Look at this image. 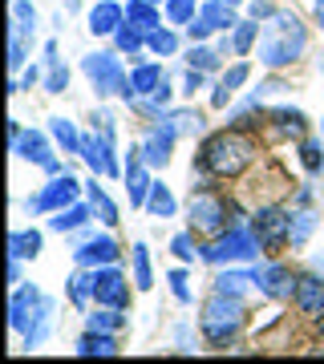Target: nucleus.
<instances>
[{
  "mask_svg": "<svg viewBox=\"0 0 324 364\" xmlns=\"http://www.w3.org/2000/svg\"><path fill=\"white\" fill-rule=\"evenodd\" d=\"M194 90H203V69H191L187 73V93H194Z\"/></svg>",
  "mask_w": 324,
  "mask_h": 364,
  "instance_id": "50",
  "label": "nucleus"
},
{
  "mask_svg": "<svg viewBox=\"0 0 324 364\" xmlns=\"http://www.w3.org/2000/svg\"><path fill=\"white\" fill-rule=\"evenodd\" d=\"M162 122H167L174 134H199L203 130V117L194 114V109H174V114H167Z\"/></svg>",
  "mask_w": 324,
  "mask_h": 364,
  "instance_id": "31",
  "label": "nucleus"
},
{
  "mask_svg": "<svg viewBox=\"0 0 324 364\" xmlns=\"http://www.w3.org/2000/svg\"><path fill=\"white\" fill-rule=\"evenodd\" d=\"M93 299L102 308H126L130 304V284L114 263L110 267H93Z\"/></svg>",
  "mask_w": 324,
  "mask_h": 364,
  "instance_id": "8",
  "label": "nucleus"
},
{
  "mask_svg": "<svg viewBox=\"0 0 324 364\" xmlns=\"http://www.w3.org/2000/svg\"><path fill=\"white\" fill-rule=\"evenodd\" d=\"M191 227L199 235H219L223 223H227V203H223L219 195H211V191H199V195H191Z\"/></svg>",
  "mask_w": 324,
  "mask_h": 364,
  "instance_id": "6",
  "label": "nucleus"
},
{
  "mask_svg": "<svg viewBox=\"0 0 324 364\" xmlns=\"http://www.w3.org/2000/svg\"><path fill=\"white\" fill-rule=\"evenodd\" d=\"M90 296H93V272L90 275H85V272L69 275V299H73L78 308H85V304H90Z\"/></svg>",
  "mask_w": 324,
  "mask_h": 364,
  "instance_id": "36",
  "label": "nucleus"
},
{
  "mask_svg": "<svg viewBox=\"0 0 324 364\" xmlns=\"http://www.w3.org/2000/svg\"><path fill=\"white\" fill-rule=\"evenodd\" d=\"M41 231H13L9 235V255H16V259H37L41 251Z\"/></svg>",
  "mask_w": 324,
  "mask_h": 364,
  "instance_id": "23",
  "label": "nucleus"
},
{
  "mask_svg": "<svg viewBox=\"0 0 324 364\" xmlns=\"http://www.w3.org/2000/svg\"><path fill=\"white\" fill-rule=\"evenodd\" d=\"M320 340H324V316H320Z\"/></svg>",
  "mask_w": 324,
  "mask_h": 364,
  "instance_id": "55",
  "label": "nucleus"
},
{
  "mask_svg": "<svg viewBox=\"0 0 324 364\" xmlns=\"http://www.w3.org/2000/svg\"><path fill=\"white\" fill-rule=\"evenodd\" d=\"M126 21H130V25H138L142 33H155V28H158V13H155V4H150V0H130V4H126Z\"/></svg>",
  "mask_w": 324,
  "mask_h": 364,
  "instance_id": "26",
  "label": "nucleus"
},
{
  "mask_svg": "<svg viewBox=\"0 0 324 364\" xmlns=\"http://www.w3.org/2000/svg\"><path fill=\"white\" fill-rule=\"evenodd\" d=\"M73 352L78 356H117V340H114V332H90L85 328V336L73 344Z\"/></svg>",
  "mask_w": 324,
  "mask_h": 364,
  "instance_id": "22",
  "label": "nucleus"
},
{
  "mask_svg": "<svg viewBox=\"0 0 324 364\" xmlns=\"http://www.w3.org/2000/svg\"><path fill=\"white\" fill-rule=\"evenodd\" d=\"M239 328H244V299L227 296V291H215L203 304V336L211 344H227Z\"/></svg>",
  "mask_w": 324,
  "mask_h": 364,
  "instance_id": "3",
  "label": "nucleus"
},
{
  "mask_svg": "<svg viewBox=\"0 0 324 364\" xmlns=\"http://www.w3.org/2000/svg\"><path fill=\"white\" fill-rule=\"evenodd\" d=\"M300 154H304V166L308 170H320V142H304Z\"/></svg>",
  "mask_w": 324,
  "mask_h": 364,
  "instance_id": "47",
  "label": "nucleus"
},
{
  "mask_svg": "<svg viewBox=\"0 0 324 364\" xmlns=\"http://www.w3.org/2000/svg\"><path fill=\"white\" fill-rule=\"evenodd\" d=\"M117 243L114 239H85L78 251H73V259H78V267H110V263H117Z\"/></svg>",
  "mask_w": 324,
  "mask_h": 364,
  "instance_id": "15",
  "label": "nucleus"
},
{
  "mask_svg": "<svg viewBox=\"0 0 324 364\" xmlns=\"http://www.w3.org/2000/svg\"><path fill=\"white\" fill-rule=\"evenodd\" d=\"M93 215V207H81V203H73V207H65L57 210V219H49L53 231H78V227H85Z\"/></svg>",
  "mask_w": 324,
  "mask_h": 364,
  "instance_id": "25",
  "label": "nucleus"
},
{
  "mask_svg": "<svg viewBox=\"0 0 324 364\" xmlns=\"http://www.w3.org/2000/svg\"><path fill=\"white\" fill-rule=\"evenodd\" d=\"M187 33H191V41H203V37H211V28L203 25V21H199V16H194L191 25H187Z\"/></svg>",
  "mask_w": 324,
  "mask_h": 364,
  "instance_id": "49",
  "label": "nucleus"
},
{
  "mask_svg": "<svg viewBox=\"0 0 324 364\" xmlns=\"http://www.w3.org/2000/svg\"><path fill=\"white\" fill-rule=\"evenodd\" d=\"M312 231H316V215H312V210H296V215H292V243L300 247Z\"/></svg>",
  "mask_w": 324,
  "mask_h": 364,
  "instance_id": "40",
  "label": "nucleus"
},
{
  "mask_svg": "<svg viewBox=\"0 0 324 364\" xmlns=\"http://www.w3.org/2000/svg\"><path fill=\"white\" fill-rule=\"evenodd\" d=\"M122 25H126V9L114 4V0H102V4L90 9V33L93 37H114Z\"/></svg>",
  "mask_w": 324,
  "mask_h": 364,
  "instance_id": "16",
  "label": "nucleus"
},
{
  "mask_svg": "<svg viewBox=\"0 0 324 364\" xmlns=\"http://www.w3.org/2000/svg\"><path fill=\"white\" fill-rule=\"evenodd\" d=\"M170 251H174V255H179L182 263H191V259H194V239H191L187 231L174 235V239H170Z\"/></svg>",
  "mask_w": 324,
  "mask_h": 364,
  "instance_id": "44",
  "label": "nucleus"
},
{
  "mask_svg": "<svg viewBox=\"0 0 324 364\" xmlns=\"http://www.w3.org/2000/svg\"><path fill=\"white\" fill-rule=\"evenodd\" d=\"M296 308L304 316H324V279L320 275H304L296 284Z\"/></svg>",
  "mask_w": 324,
  "mask_h": 364,
  "instance_id": "17",
  "label": "nucleus"
},
{
  "mask_svg": "<svg viewBox=\"0 0 324 364\" xmlns=\"http://www.w3.org/2000/svg\"><path fill=\"white\" fill-rule=\"evenodd\" d=\"M16 279H21V259L9 255V284H16Z\"/></svg>",
  "mask_w": 324,
  "mask_h": 364,
  "instance_id": "51",
  "label": "nucleus"
},
{
  "mask_svg": "<svg viewBox=\"0 0 324 364\" xmlns=\"http://www.w3.org/2000/svg\"><path fill=\"white\" fill-rule=\"evenodd\" d=\"M150 166L142 162V154L130 158V170H126V191H130V207H146V198H150Z\"/></svg>",
  "mask_w": 324,
  "mask_h": 364,
  "instance_id": "18",
  "label": "nucleus"
},
{
  "mask_svg": "<svg viewBox=\"0 0 324 364\" xmlns=\"http://www.w3.org/2000/svg\"><path fill=\"white\" fill-rule=\"evenodd\" d=\"M65 85H69V69H65L61 61H49V81H45V90H49V93H65Z\"/></svg>",
  "mask_w": 324,
  "mask_h": 364,
  "instance_id": "43",
  "label": "nucleus"
},
{
  "mask_svg": "<svg viewBox=\"0 0 324 364\" xmlns=\"http://www.w3.org/2000/svg\"><path fill=\"white\" fill-rule=\"evenodd\" d=\"M41 304H45V296H41V287H33V284L16 287L13 304H9V324H13V332H25V328L33 324V316L41 312Z\"/></svg>",
  "mask_w": 324,
  "mask_h": 364,
  "instance_id": "13",
  "label": "nucleus"
},
{
  "mask_svg": "<svg viewBox=\"0 0 324 364\" xmlns=\"http://www.w3.org/2000/svg\"><path fill=\"white\" fill-rule=\"evenodd\" d=\"M146 210H150L155 219H170V215L179 210V203H174V195H170L162 182H155V186H150V198H146Z\"/></svg>",
  "mask_w": 324,
  "mask_h": 364,
  "instance_id": "27",
  "label": "nucleus"
},
{
  "mask_svg": "<svg viewBox=\"0 0 324 364\" xmlns=\"http://www.w3.org/2000/svg\"><path fill=\"white\" fill-rule=\"evenodd\" d=\"M272 117L280 122L284 134H304V114H300V109H276Z\"/></svg>",
  "mask_w": 324,
  "mask_h": 364,
  "instance_id": "42",
  "label": "nucleus"
},
{
  "mask_svg": "<svg viewBox=\"0 0 324 364\" xmlns=\"http://www.w3.org/2000/svg\"><path fill=\"white\" fill-rule=\"evenodd\" d=\"M174 138H179V134L170 130L167 122H162V126H155V130L146 134L142 150H138L146 166H150V170H155V166H167V162H170V150H174Z\"/></svg>",
  "mask_w": 324,
  "mask_h": 364,
  "instance_id": "14",
  "label": "nucleus"
},
{
  "mask_svg": "<svg viewBox=\"0 0 324 364\" xmlns=\"http://www.w3.org/2000/svg\"><path fill=\"white\" fill-rule=\"evenodd\" d=\"M85 77H90V85L102 97H110V93H122L126 97L130 93V81L126 73H122V61H117V53H93V57H85Z\"/></svg>",
  "mask_w": 324,
  "mask_h": 364,
  "instance_id": "5",
  "label": "nucleus"
},
{
  "mask_svg": "<svg viewBox=\"0 0 324 364\" xmlns=\"http://www.w3.org/2000/svg\"><path fill=\"white\" fill-rule=\"evenodd\" d=\"M53 138L65 146V154H81V134H78V126L69 122V117H53Z\"/></svg>",
  "mask_w": 324,
  "mask_h": 364,
  "instance_id": "29",
  "label": "nucleus"
},
{
  "mask_svg": "<svg viewBox=\"0 0 324 364\" xmlns=\"http://www.w3.org/2000/svg\"><path fill=\"white\" fill-rule=\"evenodd\" d=\"M296 275L288 272L284 263H268V267H256V287L263 291L268 299H288L296 296Z\"/></svg>",
  "mask_w": 324,
  "mask_h": 364,
  "instance_id": "12",
  "label": "nucleus"
},
{
  "mask_svg": "<svg viewBox=\"0 0 324 364\" xmlns=\"http://www.w3.org/2000/svg\"><path fill=\"white\" fill-rule=\"evenodd\" d=\"M256 33H259L256 21H239V25H235V37H231V49L239 53V57H244V53L251 49V45H256Z\"/></svg>",
  "mask_w": 324,
  "mask_h": 364,
  "instance_id": "39",
  "label": "nucleus"
},
{
  "mask_svg": "<svg viewBox=\"0 0 324 364\" xmlns=\"http://www.w3.org/2000/svg\"><path fill=\"white\" fill-rule=\"evenodd\" d=\"M312 13H316V25L324 28V0H312Z\"/></svg>",
  "mask_w": 324,
  "mask_h": 364,
  "instance_id": "52",
  "label": "nucleus"
},
{
  "mask_svg": "<svg viewBox=\"0 0 324 364\" xmlns=\"http://www.w3.org/2000/svg\"><path fill=\"white\" fill-rule=\"evenodd\" d=\"M150 4H167V0H150Z\"/></svg>",
  "mask_w": 324,
  "mask_h": 364,
  "instance_id": "56",
  "label": "nucleus"
},
{
  "mask_svg": "<svg viewBox=\"0 0 324 364\" xmlns=\"http://www.w3.org/2000/svg\"><path fill=\"white\" fill-rule=\"evenodd\" d=\"M247 77H251V65H247V61H239V65H231V69H227V73L219 77V85H215V93H211V105H215V109H223V105L231 102V97H235V90H239V85H244Z\"/></svg>",
  "mask_w": 324,
  "mask_h": 364,
  "instance_id": "19",
  "label": "nucleus"
},
{
  "mask_svg": "<svg viewBox=\"0 0 324 364\" xmlns=\"http://www.w3.org/2000/svg\"><path fill=\"white\" fill-rule=\"evenodd\" d=\"M251 231H256V239L263 243V251L280 247V243H292V215L280 210V207H263V210H256Z\"/></svg>",
  "mask_w": 324,
  "mask_h": 364,
  "instance_id": "7",
  "label": "nucleus"
},
{
  "mask_svg": "<svg viewBox=\"0 0 324 364\" xmlns=\"http://www.w3.org/2000/svg\"><path fill=\"white\" fill-rule=\"evenodd\" d=\"M134 284L142 287V291L155 284V275H150V251H146V243H134Z\"/></svg>",
  "mask_w": 324,
  "mask_h": 364,
  "instance_id": "34",
  "label": "nucleus"
},
{
  "mask_svg": "<svg viewBox=\"0 0 324 364\" xmlns=\"http://www.w3.org/2000/svg\"><path fill=\"white\" fill-rule=\"evenodd\" d=\"M81 0H65V9H69V13H73V9H78Z\"/></svg>",
  "mask_w": 324,
  "mask_h": 364,
  "instance_id": "53",
  "label": "nucleus"
},
{
  "mask_svg": "<svg viewBox=\"0 0 324 364\" xmlns=\"http://www.w3.org/2000/svg\"><path fill=\"white\" fill-rule=\"evenodd\" d=\"M251 158H256V142L251 138H244L239 130H223L215 138H207L199 162H203V170L219 174V178H235V174H244L251 166Z\"/></svg>",
  "mask_w": 324,
  "mask_h": 364,
  "instance_id": "2",
  "label": "nucleus"
},
{
  "mask_svg": "<svg viewBox=\"0 0 324 364\" xmlns=\"http://www.w3.org/2000/svg\"><path fill=\"white\" fill-rule=\"evenodd\" d=\"M78 195H81V182L78 178H69V174H53V182L41 191L37 198H33V203H28V207H33V210H53V215H57V210L73 207Z\"/></svg>",
  "mask_w": 324,
  "mask_h": 364,
  "instance_id": "9",
  "label": "nucleus"
},
{
  "mask_svg": "<svg viewBox=\"0 0 324 364\" xmlns=\"http://www.w3.org/2000/svg\"><path fill=\"white\" fill-rule=\"evenodd\" d=\"M219 57H223L219 49H207V45H194L187 61H191V69H203V73H211V69H219Z\"/></svg>",
  "mask_w": 324,
  "mask_h": 364,
  "instance_id": "38",
  "label": "nucleus"
},
{
  "mask_svg": "<svg viewBox=\"0 0 324 364\" xmlns=\"http://www.w3.org/2000/svg\"><path fill=\"white\" fill-rule=\"evenodd\" d=\"M146 49L158 53V57H170V53L179 49V37L170 28H155V33H146Z\"/></svg>",
  "mask_w": 324,
  "mask_h": 364,
  "instance_id": "35",
  "label": "nucleus"
},
{
  "mask_svg": "<svg viewBox=\"0 0 324 364\" xmlns=\"http://www.w3.org/2000/svg\"><path fill=\"white\" fill-rule=\"evenodd\" d=\"M170 25H191L194 21V0H167Z\"/></svg>",
  "mask_w": 324,
  "mask_h": 364,
  "instance_id": "41",
  "label": "nucleus"
},
{
  "mask_svg": "<svg viewBox=\"0 0 324 364\" xmlns=\"http://www.w3.org/2000/svg\"><path fill=\"white\" fill-rule=\"evenodd\" d=\"M90 207H93V215H98V223H105V227H114L117 223V207H114V198L105 195L98 182H90Z\"/></svg>",
  "mask_w": 324,
  "mask_h": 364,
  "instance_id": "28",
  "label": "nucleus"
},
{
  "mask_svg": "<svg viewBox=\"0 0 324 364\" xmlns=\"http://www.w3.org/2000/svg\"><path fill=\"white\" fill-rule=\"evenodd\" d=\"M170 287H174V299H179V304H191V287H187V272H170Z\"/></svg>",
  "mask_w": 324,
  "mask_h": 364,
  "instance_id": "46",
  "label": "nucleus"
},
{
  "mask_svg": "<svg viewBox=\"0 0 324 364\" xmlns=\"http://www.w3.org/2000/svg\"><path fill=\"white\" fill-rule=\"evenodd\" d=\"M81 158H85V166L98 174V178H114L117 174V158L114 150H110V138H98V134H85L81 138Z\"/></svg>",
  "mask_w": 324,
  "mask_h": 364,
  "instance_id": "11",
  "label": "nucleus"
},
{
  "mask_svg": "<svg viewBox=\"0 0 324 364\" xmlns=\"http://www.w3.org/2000/svg\"><path fill=\"white\" fill-rule=\"evenodd\" d=\"M25 65V33H13L9 41V69H21Z\"/></svg>",
  "mask_w": 324,
  "mask_h": 364,
  "instance_id": "45",
  "label": "nucleus"
},
{
  "mask_svg": "<svg viewBox=\"0 0 324 364\" xmlns=\"http://www.w3.org/2000/svg\"><path fill=\"white\" fill-rule=\"evenodd\" d=\"M304 45H308V33H304V25L292 13L268 16V25L259 33V65H268V69L292 65L304 53Z\"/></svg>",
  "mask_w": 324,
  "mask_h": 364,
  "instance_id": "1",
  "label": "nucleus"
},
{
  "mask_svg": "<svg viewBox=\"0 0 324 364\" xmlns=\"http://www.w3.org/2000/svg\"><path fill=\"white\" fill-rule=\"evenodd\" d=\"M85 328L90 332H117V328H126V316H122V308H102L85 320Z\"/></svg>",
  "mask_w": 324,
  "mask_h": 364,
  "instance_id": "30",
  "label": "nucleus"
},
{
  "mask_svg": "<svg viewBox=\"0 0 324 364\" xmlns=\"http://www.w3.org/2000/svg\"><path fill=\"white\" fill-rule=\"evenodd\" d=\"M247 13H251V21H268V16H276V9L268 4V0H251Z\"/></svg>",
  "mask_w": 324,
  "mask_h": 364,
  "instance_id": "48",
  "label": "nucleus"
},
{
  "mask_svg": "<svg viewBox=\"0 0 324 364\" xmlns=\"http://www.w3.org/2000/svg\"><path fill=\"white\" fill-rule=\"evenodd\" d=\"M227 4H231V9H239V4H247V0H227Z\"/></svg>",
  "mask_w": 324,
  "mask_h": 364,
  "instance_id": "54",
  "label": "nucleus"
},
{
  "mask_svg": "<svg viewBox=\"0 0 324 364\" xmlns=\"http://www.w3.org/2000/svg\"><path fill=\"white\" fill-rule=\"evenodd\" d=\"M37 28V9L28 0H16L13 4V33H33Z\"/></svg>",
  "mask_w": 324,
  "mask_h": 364,
  "instance_id": "37",
  "label": "nucleus"
},
{
  "mask_svg": "<svg viewBox=\"0 0 324 364\" xmlns=\"http://www.w3.org/2000/svg\"><path fill=\"white\" fill-rule=\"evenodd\" d=\"M114 45H117V53H138L146 45V33L138 25H130V21H126V25L114 33Z\"/></svg>",
  "mask_w": 324,
  "mask_h": 364,
  "instance_id": "32",
  "label": "nucleus"
},
{
  "mask_svg": "<svg viewBox=\"0 0 324 364\" xmlns=\"http://www.w3.org/2000/svg\"><path fill=\"white\" fill-rule=\"evenodd\" d=\"M167 81V73H162V65H138L134 73H130V97H150V93H158V85Z\"/></svg>",
  "mask_w": 324,
  "mask_h": 364,
  "instance_id": "20",
  "label": "nucleus"
},
{
  "mask_svg": "<svg viewBox=\"0 0 324 364\" xmlns=\"http://www.w3.org/2000/svg\"><path fill=\"white\" fill-rule=\"evenodd\" d=\"M49 324H53V299H45V304H41V312L33 316V324L21 332V336H25V348H37L41 340L49 336Z\"/></svg>",
  "mask_w": 324,
  "mask_h": 364,
  "instance_id": "24",
  "label": "nucleus"
},
{
  "mask_svg": "<svg viewBox=\"0 0 324 364\" xmlns=\"http://www.w3.org/2000/svg\"><path fill=\"white\" fill-rule=\"evenodd\" d=\"M259 251H263V243H259L251 231H244V227H231L227 235H219L211 247H203L199 255L207 263H247V259H256Z\"/></svg>",
  "mask_w": 324,
  "mask_h": 364,
  "instance_id": "4",
  "label": "nucleus"
},
{
  "mask_svg": "<svg viewBox=\"0 0 324 364\" xmlns=\"http://www.w3.org/2000/svg\"><path fill=\"white\" fill-rule=\"evenodd\" d=\"M199 21H203L211 33H227V28L239 25V21H235V9L227 4V0H207V4L199 9Z\"/></svg>",
  "mask_w": 324,
  "mask_h": 364,
  "instance_id": "21",
  "label": "nucleus"
},
{
  "mask_svg": "<svg viewBox=\"0 0 324 364\" xmlns=\"http://www.w3.org/2000/svg\"><path fill=\"white\" fill-rule=\"evenodd\" d=\"M247 284H256V272H219L215 279V291H227V296H239Z\"/></svg>",
  "mask_w": 324,
  "mask_h": 364,
  "instance_id": "33",
  "label": "nucleus"
},
{
  "mask_svg": "<svg viewBox=\"0 0 324 364\" xmlns=\"http://www.w3.org/2000/svg\"><path fill=\"white\" fill-rule=\"evenodd\" d=\"M13 150H16V158H25V162H37V166H45L49 174H61V162L53 158L49 142H45V134H37V130H16Z\"/></svg>",
  "mask_w": 324,
  "mask_h": 364,
  "instance_id": "10",
  "label": "nucleus"
}]
</instances>
